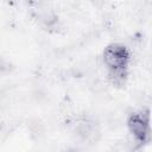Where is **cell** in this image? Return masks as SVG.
<instances>
[{
    "mask_svg": "<svg viewBox=\"0 0 152 152\" xmlns=\"http://www.w3.org/2000/svg\"><path fill=\"white\" fill-rule=\"evenodd\" d=\"M106 81L114 88H124L132 74L134 64L133 48L121 40L106 44L99 56Z\"/></svg>",
    "mask_w": 152,
    "mask_h": 152,
    "instance_id": "cell-1",
    "label": "cell"
},
{
    "mask_svg": "<svg viewBox=\"0 0 152 152\" xmlns=\"http://www.w3.org/2000/svg\"><path fill=\"white\" fill-rule=\"evenodd\" d=\"M124 128L127 139L138 150H144L151 142V109L150 106L132 108L124 116Z\"/></svg>",
    "mask_w": 152,
    "mask_h": 152,
    "instance_id": "cell-2",
    "label": "cell"
},
{
    "mask_svg": "<svg viewBox=\"0 0 152 152\" xmlns=\"http://www.w3.org/2000/svg\"><path fill=\"white\" fill-rule=\"evenodd\" d=\"M139 151H141V150L135 148V147L133 146V144L129 142V144H127L126 146H124V148H121L119 152H139Z\"/></svg>",
    "mask_w": 152,
    "mask_h": 152,
    "instance_id": "cell-3",
    "label": "cell"
}]
</instances>
